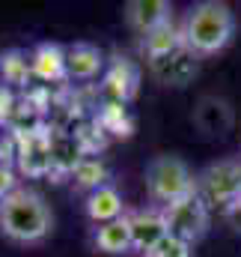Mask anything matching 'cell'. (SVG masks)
I'll list each match as a JSON object with an SVG mask.
<instances>
[{"mask_svg": "<svg viewBox=\"0 0 241 257\" xmlns=\"http://www.w3.org/2000/svg\"><path fill=\"white\" fill-rule=\"evenodd\" d=\"M54 230V212L45 197L33 189L18 186L9 197L0 200V233L18 245H36Z\"/></svg>", "mask_w": 241, "mask_h": 257, "instance_id": "1", "label": "cell"}, {"mask_svg": "<svg viewBox=\"0 0 241 257\" xmlns=\"http://www.w3.org/2000/svg\"><path fill=\"white\" fill-rule=\"evenodd\" d=\"M232 33H236V15L220 0L194 3L182 21V45L194 57H212L224 51L232 42Z\"/></svg>", "mask_w": 241, "mask_h": 257, "instance_id": "2", "label": "cell"}, {"mask_svg": "<svg viewBox=\"0 0 241 257\" xmlns=\"http://www.w3.org/2000/svg\"><path fill=\"white\" fill-rule=\"evenodd\" d=\"M146 192L158 209L196 192V177L179 156H155L146 165Z\"/></svg>", "mask_w": 241, "mask_h": 257, "instance_id": "3", "label": "cell"}, {"mask_svg": "<svg viewBox=\"0 0 241 257\" xmlns=\"http://www.w3.org/2000/svg\"><path fill=\"white\" fill-rule=\"evenodd\" d=\"M196 194L212 206L232 212L241 203V159H220L196 177Z\"/></svg>", "mask_w": 241, "mask_h": 257, "instance_id": "4", "label": "cell"}, {"mask_svg": "<svg viewBox=\"0 0 241 257\" xmlns=\"http://www.w3.org/2000/svg\"><path fill=\"white\" fill-rule=\"evenodd\" d=\"M161 212H164L167 230H170L173 236L184 239V242H190V245L206 236L208 218H212L208 203H206L196 192L188 194V197H182V200H176V203H170V206H164Z\"/></svg>", "mask_w": 241, "mask_h": 257, "instance_id": "5", "label": "cell"}, {"mask_svg": "<svg viewBox=\"0 0 241 257\" xmlns=\"http://www.w3.org/2000/svg\"><path fill=\"white\" fill-rule=\"evenodd\" d=\"M128 227H131V245L140 257H146L170 230L164 221V212L158 206L149 209H128Z\"/></svg>", "mask_w": 241, "mask_h": 257, "instance_id": "6", "label": "cell"}, {"mask_svg": "<svg viewBox=\"0 0 241 257\" xmlns=\"http://www.w3.org/2000/svg\"><path fill=\"white\" fill-rule=\"evenodd\" d=\"M122 18L143 39L146 33L173 21V3H167V0H128L122 6Z\"/></svg>", "mask_w": 241, "mask_h": 257, "instance_id": "7", "label": "cell"}, {"mask_svg": "<svg viewBox=\"0 0 241 257\" xmlns=\"http://www.w3.org/2000/svg\"><path fill=\"white\" fill-rule=\"evenodd\" d=\"M194 123L202 135L220 138L232 128V108L218 96H206V99H200V105L194 111Z\"/></svg>", "mask_w": 241, "mask_h": 257, "instance_id": "8", "label": "cell"}, {"mask_svg": "<svg viewBox=\"0 0 241 257\" xmlns=\"http://www.w3.org/2000/svg\"><path fill=\"white\" fill-rule=\"evenodd\" d=\"M84 212H86V218L92 221V227H98V224H108V221H116V218H122L128 209H125L122 194L116 192L110 183H108V186H102V189H96V192L86 194Z\"/></svg>", "mask_w": 241, "mask_h": 257, "instance_id": "9", "label": "cell"}, {"mask_svg": "<svg viewBox=\"0 0 241 257\" xmlns=\"http://www.w3.org/2000/svg\"><path fill=\"white\" fill-rule=\"evenodd\" d=\"M92 248L102 251V254H131L134 245H131V227H128V212L116 218V221H108V224H98L92 227Z\"/></svg>", "mask_w": 241, "mask_h": 257, "instance_id": "10", "label": "cell"}, {"mask_svg": "<svg viewBox=\"0 0 241 257\" xmlns=\"http://www.w3.org/2000/svg\"><path fill=\"white\" fill-rule=\"evenodd\" d=\"M18 165H21V171L27 177H39V174L51 171V165H54V147L45 141V135L30 132L24 138V144L18 150Z\"/></svg>", "mask_w": 241, "mask_h": 257, "instance_id": "11", "label": "cell"}, {"mask_svg": "<svg viewBox=\"0 0 241 257\" xmlns=\"http://www.w3.org/2000/svg\"><path fill=\"white\" fill-rule=\"evenodd\" d=\"M179 48H182V27H176L173 21L161 24L158 30H152V33H146L140 39V51L146 54V60L152 66L167 60V57H173Z\"/></svg>", "mask_w": 241, "mask_h": 257, "instance_id": "12", "label": "cell"}, {"mask_svg": "<svg viewBox=\"0 0 241 257\" xmlns=\"http://www.w3.org/2000/svg\"><path fill=\"white\" fill-rule=\"evenodd\" d=\"M104 57L96 45L90 42H74L66 48V78H78V81H90L102 72Z\"/></svg>", "mask_w": 241, "mask_h": 257, "instance_id": "13", "label": "cell"}, {"mask_svg": "<svg viewBox=\"0 0 241 257\" xmlns=\"http://www.w3.org/2000/svg\"><path fill=\"white\" fill-rule=\"evenodd\" d=\"M30 69L39 81H62L66 78V48L57 42H42L30 54Z\"/></svg>", "mask_w": 241, "mask_h": 257, "instance_id": "14", "label": "cell"}, {"mask_svg": "<svg viewBox=\"0 0 241 257\" xmlns=\"http://www.w3.org/2000/svg\"><path fill=\"white\" fill-rule=\"evenodd\" d=\"M30 75H33L30 57H24L21 51H6V54H0V84H3V87H9V84H24Z\"/></svg>", "mask_w": 241, "mask_h": 257, "instance_id": "15", "label": "cell"}, {"mask_svg": "<svg viewBox=\"0 0 241 257\" xmlns=\"http://www.w3.org/2000/svg\"><path fill=\"white\" fill-rule=\"evenodd\" d=\"M74 180H78V186H80V189H90V192H96V189L108 186V174H104L102 162H92V159L78 162V168H74Z\"/></svg>", "mask_w": 241, "mask_h": 257, "instance_id": "16", "label": "cell"}, {"mask_svg": "<svg viewBox=\"0 0 241 257\" xmlns=\"http://www.w3.org/2000/svg\"><path fill=\"white\" fill-rule=\"evenodd\" d=\"M146 257H194V245L179 239V236H173V233H167Z\"/></svg>", "mask_w": 241, "mask_h": 257, "instance_id": "17", "label": "cell"}, {"mask_svg": "<svg viewBox=\"0 0 241 257\" xmlns=\"http://www.w3.org/2000/svg\"><path fill=\"white\" fill-rule=\"evenodd\" d=\"M18 189V174L12 165H0V200L9 197V194Z\"/></svg>", "mask_w": 241, "mask_h": 257, "instance_id": "18", "label": "cell"}, {"mask_svg": "<svg viewBox=\"0 0 241 257\" xmlns=\"http://www.w3.org/2000/svg\"><path fill=\"white\" fill-rule=\"evenodd\" d=\"M12 105H15V99H12V93H9V87H0V123L12 117V111H15Z\"/></svg>", "mask_w": 241, "mask_h": 257, "instance_id": "19", "label": "cell"}, {"mask_svg": "<svg viewBox=\"0 0 241 257\" xmlns=\"http://www.w3.org/2000/svg\"><path fill=\"white\" fill-rule=\"evenodd\" d=\"M0 165H12V141L0 132Z\"/></svg>", "mask_w": 241, "mask_h": 257, "instance_id": "20", "label": "cell"}, {"mask_svg": "<svg viewBox=\"0 0 241 257\" xmlns=\"http://www.w3.org/2000/svg\"><path fill=\"white\" fill-rule=\"evenodd\" d=\"M0 87H3V84H0Z\"/></svg>", "mask_w": 241, "mask_h": 257, "instance_id": "21", "label": "cell"}]
</instances>
